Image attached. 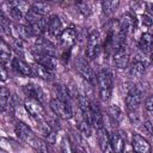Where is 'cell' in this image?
I'll return each mask as SVG.
<instances>
[{"mask_svg": "<svg viewBox=\"0 0 153 153\" xmlns=\"http://www.w3.org/2000/svg\"><path fill=\"white\" fill-rule=\"evenodd\" d=\"M14 131H16V135L23 141H31L33 139V134H32L31 128L27 124H25L24 122H18L16 124Z\"/></svg>", "mask_w": 153, "mask_h": 153, "instance_id": "cell-14", "label": "cell"}, {"mask_svg": "<svg viewBox=\"0 0 153 153\" xmlns=\"http://www.w3.org/2000/svg\"><path fill=\"white\" fill-rule=\"evenodd\" d=\"M24 105H25L26 111H27L32 117H35V118H37V120H39V121L44 117L45 114H44L43 106L41 105V100H38V99H36V98L29 97V98L25 99Z\"/></svg>", "mask_w": 153, "mask_h": 153, "instance_id": "cell-5", "label": "cell"}, {"mask_svg": "<svg viewBox=\"0 0 153 153\" xmlns=\"http://www.w3.org/2000/svg\"><path fill=\"white\" fill-rule=\"evenodd\" d=\"M96 2H102V0H94Z\"/></svg>", "mask_w": 153, "mask_h": 153, "instance_id": "cell-36", "label": "cell"}, {"mask_svg": "<svg viewBox=\"0 0 153 153\" xmlns=\"http://www.w3.org/2000/svg\"><path fill=\"white\" fill-rule=\"evenodd\" d=\"M75 68H76L78 73H79L84 79H86L90 84L93 85V84L97 82V76H96L93 69L91 68V66L88 65V62H87L85 59H82V57L78 59V60L75 61Z\"/></svg>", "mask_w": 153, "mask_h": 153, "instance_id": "cell-4", "label": "cell"}, {"mask_svg": "<svg viewBox=\"0 0 153 153\" xmlns=\"http://www.w3.org/2000/svg\"><path fill=\"white\" fill-rule=\"evenodd\" d=\"M141 102H142V92L137 87H133L126 96V104L130 110L136 109Z\"/></svg>", "mask_w": 153, "mask_h": 153, "instance_id": "cell-12", "label": "cell"}, {"mask_svg": "<svg viewBox=\"0 0 153 153\" xmlns=\"http://www.w3.org/2000/svg\"><path fill=\"white\" fill-rule=\"evenodd\" d=\"M75 6L78 11L84 16H88L91 13V7L87 0H75Z\"/></svg>", "mask_w": 153, "mask_h": 153, "instance_id": "cell-28", "label": "cell"}, {"mask_svg": "<svg viewBox=\"0 0 153 153\" xmlns=\"http://www.w3.org/2000/svg\"><path fill=\"white\" fill-rule=\"evenodd\" d=\"M17 73L24 75V76H32V67L26 63L22 57L17 56V57H13V61H12V66H11Z\"/></svg>", "mask_w": 153, "mask_h": 153, "instance_id": "cell-11", "label": "cell"}, {"mask_svg": "<svg viewBox=\"0 0 153 153\" xmlns=\"http://www.w3.org/2000/svg\"><path fill=\"white\" fill-rule=\"evenodd\" d=\"M145 108L149 112H153V96L146 98V100H145Z\"/></svg>", "mask_w": 153, "mask_h": 153, "instance_id": "cell-30", "label": "cell"}, {"mask_svg": "<svg viewBox=\"0 0 153 153\" xmlns=\"http://www.w3.org/2000/svg\"><path fill=\"white\" fill-rule=\"evenodd\" d=\"M102 10L105 14H111L118 7L120 0H102Z\"/></svg>", "mask_w": 153, "mask_h": 153, "instance_id": "cell-25", "label": "cell"}, {"mask_svg": "<svg viewBox=\"0 0 153 153\" xmlns=\"http://www.w3.org/2000/svg\"><path fill=\"white\" fill-rule=\"evenodd\" d=\"M60 42L63 47V49H69L76 41V31L73 27L63 29V31L60 35Z\"/></svg>", "mask_w": 153, "mask_h": 153, "instance_id": "cell-10", "label": "cell"}, {"mask_svg": "<svg viewBox=\"0 0 153 153\" xmlns=\"http://www.w3.org/2000/svg\"><path fill=\"white\" fill-rule=\"evenodd\" d=\"M139 47L143 53H151L153 50V33H143L139 41Z\"/></svg>", "mask_w": 153, "mask_h": 153, "instance_id": "cell-19", "label": "cell"}, {"mask_svg": "<svg viewBox=\"0 0 153 153\" xmlns=\"http://www.w3.org/2000/svg\"><path fill=\"white\" fill-rule=\"evenodd\" d=\"M102 50V43H100V36L99 32L93 31L88 35V39L86 43V57L87 60H96Z\"/></svg>", "mask_w": 153, "mask_h": 153, "instance_id": "cell-2", "label": "cell"}, {"mask_svg": "<svg viewBox=\"0 0 153 153\" xmlns=\"http://www.w3.org/2000/svg\"><path fill=\"white\" fill-rule=\"evenodd\" d=\"M0 57H1V65H4L5 67L12 66L13 57H11V50L6 45L5 41L1 42V54H0Z\"/></svg>", "mask_w": 153, "mask_h": 153, "instance_id": "cell-21", "label": "cell"}, {"mask_svg": "<svg viewBox=\"0 0 153 153\" xmlns=\"http://www.w3.org/2000/svg\"><path fill=\"white\" fill-rule=\"evenodd\" d=\"M149 59H151V61H152V62H153V53H152V54H151V56H149Z\"/></svg>", "mask_w": 153, "mask_h": 153, "instance_id": "cell-35", "label": "cell"}, {"mask_svg": "<svg viewBox=\"0 0 153 153\" xmlns=\"http://www.w3.org/2000/svg\"><path fill=\"white\" fill-rule=\"evenodd\" d=\"M143 127H145V129L147 130V133H148V134L153 135V124H152L149 121H146V122L143 123Z\"/></svg>", "mask_w": 153, "mask_h": 153, "instance_id": "cell-32", "label": "cell"}, {"mask_svg": "<svg viewBox=\"0 0 153 153\" xmlns=\"http://www.w3.org/2000/svg\"><path fill=\"white\" fill-rule=\"evenodd\" d=\"M136 26H137V20H136L135 14H133L131 12L124 13L123 17H122V20L120 23V29L126 31L128 33V36H129L135 31Z\"/></svg>", "mask_w": 153, "mask_h": 153, "instance_id": "cell-6", "label": "cell"}, {"mask_svg": "<svg viewBox=\"0 0 153 153\" xmlns=\"http://www.w3.org/2000/svg\"><path fill=\"white\" fill-rule=\"evenodd\" d=\"M109 116H110V118H111V121L114 123H117L121 120V117H122V112H121V110H120L118 106L111 105L109 108Z\"/></svg>", "mask_w": 153, "mask_h": 153, "instance_id": "cell-29", "label": "cell"}, {"mask_svg": "<svg viewBox=\"0 0 153 153\" xmlns=\"http://www.w3.org/2000/svg\"><path fill=\"white\" fill-rule=\"evenodd\" d=\"M141 22H142V24L146 25V26H151V25L153 24V19H152L149 16H147V14H142Z\"/></svg>", "mask_w": 153, "mask_h": 153, "instance_id": "cell-31", "label": "cell"}, {"mask_svg": "<svg viewBox=\"0 0 153 153\" xmlns=\"http://www.w3.org/2000/svg\"><path fill=\"white\" fill-rule=\"evenodd\" d=\"M90 114H91V123L94 128L99 129L102 127H104V122H103V115L100 111V108L97 103L91 102L90 103Z\"/></svg>", "mask_w": 153, "mask_h": 153, "instance_id": "cell-13", "label": "cell"}, {"mask_svg": "<svg viewBox=\"0 0 153 153\" xmlns=\"http://www.w3.org/2000/svg\"><path fill=\"white\" fill-rule=\"evenodd\" d=\"M33 1H36V2H45L48 0H33Z\"/></svg>", "mask_w": 153, "mask_h": 153, "instance_id": "cell-34", "label": "cell"}, {"mask_svg": "<svg viewBox=\"0 0 153 153\" xmlns=\"http://www.w3.org/2000/svg\"><path fill=\"white\" fill-rule=\"evenodd\" d=\"M0 105H1V110L5 111L7 109V106L11 105V94L10 91L6 87H1L0 91Z\"/></svg>", "mask_w": 153, "mask_h": 153, "instance_id": "cell-26", "label": "cell"}, {"mask_svg": "<svg viewBox=\"0 0 153 153\" xmlns=\"http://www.w3.org/2000/svg\"><path fill=\"white\" fill-rule=\"evenodd\" d=\"M145 69H146L145 63H143L142 61H140V60H136V61H134V62L130 65L129 73H130V75H131V76L140 78V76H142V75H143Z\"/></svg>", "mask_w": 153, "mask_h": 153, "instance_id": "cell-22", "label": "cell"}, {"mask_svg": "<svg viewBox=\"0 0 153 153\" xmlns=\"http://www.w3.org/2000/svg\"><path fill=\"white\" fill-rule=\"evenodd\" d=\"M54 96H55V98H57L62 102L71 103V93H69L67 86H65L62 84L54 85Z\"/></svg>", "mask_w": 153, "mask_h": 153, "instance_id": "cell-17", "label": "cell"}, {"mask_svg": "<svg viewBox=\"0 0 153 153\" xmlns=\"http://www.w3.org/2000/svg\"><path fill=\"white\" fill-rule=\"evenodd\" d=\"M110 145H111L112 151H116V152L123 151V148H124V139H123V136L120 133L114 130L110 134Z\"/></svg>", "mask_w": 153, "mask_h": 153, "instance_id": "cell-18", "label": "cell"}, {"mask_svg": "<svg viewBox=\"0 0 153 153\" xmlns=\"http://www.w3.org/2000/svg\"><path fill=\"white\" fill-rule=\"evenodd\" d=\"M114 62L118 69H124L129 66V55L126 47H121L114 51Z\"/></svg>", "mask_w": 153, "mask_h": 153, "instance_id": "cell-8", "label": "cell"}, {"mask_svg": "<svg viewBox=\"0 0 153 153\" xmlns=\"http://www.w3.org/2000/svg\"><path fill=\"white\" fill-rule=\"evenodd\" d=\"M97 84L99 88V96L103 100H109L112 93V73L109 69H102L97 74Z\"/></svg>", "mask_w": 153, "mask_h": 153, "instance_id": "cell-1", "label": "cell"}, {"mask_svg": "<svg viewBox=\"0 0 153 153\" xmlns=\"http://www.w3.org/2000/svg\"><path fill=\"white\" fill-rule=\"evenodd\" d=\"M50 109L60 118L69 120V118L73 117V110H72L71 103L62 102V100H60L57 98H53L50 100Z\"/></svg>", "mask_w": 153, "mask_h": 153, "instance_id": "cell-3", "label": "cell"}, {"mask_svg": "<svg viewBox=\"0 0 153 153\" xmlns=\"http://www.w3.org/2000/svg\"><path fill=\"white\" fill-rule=\"evenodd\" d=\"M31 67H32V76H37V78L43 79L45 81H51L54 79L53 71L47 68L45 66H43L38 62H35Z\"/></svg>", "mask_w": 153, "mask_h": 153, "instance_id": "cell-9", "label": "cell"}, {"mask_svg": "<svg viewBox=\"0 0 153 153\" xmlns=\"http://www.w3.org/2000/svg\"><path fill=\"white\" fill-rule=\"evenodd\" d=\"M98 130V141L100 145L102 151H112L111 145H110V134H108V130L105 129V127H102Z\"/></svg>", "mask_w": 153, "mask_h": 153, "instance_id": "cell-16", "label": "cell"}, {"mask_svg": "<svg viewBox=\"0 0 153 153\" xmlns=\"http://www.w3.org/2000/svg\"><path fill=\"white\" fill-rule=\"evenodd\" d=\"M133 148L136 152L140 153H147L151 151V145L148 143V141L142 137L139 134H133Z\"/></svg>", "mask_w": 153, "mask_h": 153, "instance_id": "cell-15", "label": "cell"}, {"mask_svg": "<svg viewBox=\"0 0 153 153\" xmlns=\"http://www.w3.org/2000/svg\"><path fill=\"white\" fill-rule=\"evenodd\" d=\"M31 145L35 147L36 151H39V152H49V151H51L48 141H43L41 139H37V137H33L31 140Z\"/></svg>", "mask_w": 153, "mask_h": 153, "instance_id": "cell-27", "label": "cell"}, {"mask_svg": "<svg viewBox=\"0 0 153 153\" xmlns=\"http://www.w3.org/2000/svg\"><path fill=\"white\" fill-rule=\"evenodd\" d=\"M14 31H16V35H17L16 38H20L23 41H27L30 37H32L27 25H16L14 26Z\"/></svg>", "mask_w": 153, "mask_h": 153, "instance_id": "cell-24", "label": "cell"}, {"mask_svg": "<svg viewBox=\"0 0 153 153\" xmlns=\"http://www.w3.org/2000/svg\"><path fill=\"white\" fill-rule=\"evenodd\" d=\"M62 31H63V27H62V23H61L60 18L57 16H55V14L49 16L45 32H48L49 36H51V37H60Z\"/></svg>", "mask_w": 153, "mask_h": 153, "instance_id": "cell-7", "label": "cell"}, {"mask_svg": "<svg viewBox=\"0 0 153 153\" xmlns=\"http://www.w3.org/2000/svg\"><path fill=\"white\" fill-rule=\"evenodd\" d=\"M24 91L25 93L27 94V97H31V98H36L38 100H43V91L39 86L35 85V84H27L24 86Z\"/></svg>", "mask_w": 153, "mask_h": 153, "instance_id": "cell-20", "label": "cell"}, {"mask_svg": "<svg viewBox=\"0 0 153 153\" xmlns=\"http://www.w3.org/2000/svg\"><path fill=\"white\" fill-rule=\"evenodd\" d=\"M35 59H36V61H37L38 63L45 66L47 68H49V69H51V71H54L55 67H56V61H55L54 56H51V55H42V56L35 57Z\"/></svg>", "mask_w": 153, "mask_h": 153, "instance_id": "cell-23", "label": "cell"}, {"mask_svg": "<svg viewBox=\"0 0 153 153\" xmlns=\"http://www.w3.org/2000/svg\"><path fill=\"white\" fill-rule=\"evenodd\" d=\"M0 73H1V80L5 81L7 79V72H6V67L4 65H1V67H0Z\"/></svg>", "mask_w": 153, "mask_h": 153, "instance_id": "cell-33", "label": "cell"}]
</instances>
